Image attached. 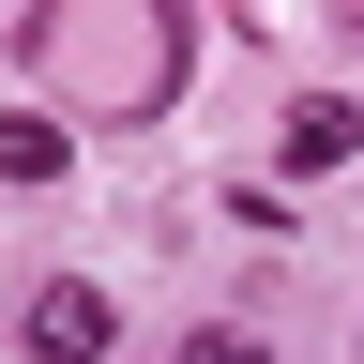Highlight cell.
<instances>
[{
    "mask_svg": "<svg viewBox=\"0 0 364 364\" xmlns=\"http://www.w3.org/2000/svg\"><path fill=\"white\" fill-rule=\"evenodd\" d=\"M16 76L76 136L91 122H167L182 76H198V16L182 0H31L16 16Z\"/></svg>",
    "mask_w": 364,
    "mask_h": 364,
    "instance_id": "cell-1",
    "label": "cell"
},
{
    "mask_svg": "<svg viewBox=\"0 0 364 364\" xmlns=\"http://www.w3.org/2000/svg\"><path fill=\"white\" fill-rule=\"evenodd\" d=\"M349 152H364V107H349V91H304V107L273 122V167H289V182H334Z\"/></svg>",
    "mask_w": 364,
    "mask_h": 364,
    "instance_id": "cell-2",
    "label": "cell"
},
{
    "mask_svg": "<svg viewBox=\"0 0 364 364\" xmlns=\"http://www.w3.org/2000/svg\"><path fill=\"white\" fill-rule=\"evenodd\" d=\"M31 349H61V364H91V349H122V304L91 289V273H46V289H31Z\"/></svg>",
    "mask_w": 364,
    "mask_h": 364,
    "instance_id": "cell-3",
    "label": "cell"
},
{
    "mask_svg": "<svg viewBox=\"0 0 364 364\" xmlns=\"http://www.w3.org/2000/svg\"><path fill=\"white\" fill-rule=\"evenodd\" d=\"M61 167H76V122L46 107V91H31V107H0V198H46Z\"/></svg>",
    "mask_w": 364,
    "mask_h": 364,
    "instance_id": "cell-4",
    "label": "cell"
},
{
    "mask_svg": "<svg viewBox=\"0 0 364 364\" xmlns=\"http://www.w3.org/2000/svg\"><path fill=\"white\" fill-rule=\"evenodd\" d=\"M228 228L243 243H289V182H228Z\"/></svg>",
    "mask_w": 364,
    "mask_h": 364,
    "instance_id": "cell-5",
    "label": "cell"
},
{
    "mask_svg": "<svg viewBox=\"0 0 364 364\" xmlns=\"http://www.w3.org/2000/svg\"><path fill=\"white\" fill-rule=\"evenodd\" d=\"M334 31H349V46H364V0H334Z\"/></svg>",
    "mask_w": 364,
    "mask_h": 364,
    "instance_id": "cell-6",
    "label": "cell"
}]
</instances>
